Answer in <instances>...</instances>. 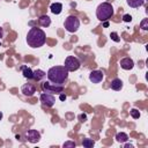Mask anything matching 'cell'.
I'll use <instances>...</instances> for the list:
<instances>
[{
	"label": "cell",
	"mask_w": 148,
	"mask_h": 148,
	"mask_svg": "<svg viewBox=\"0 0 148 148\" xmlns=\"http://www.w3.org/2000/svg\"><path fill=\"white\" fill-rule=\"evenodd\" d=\"M130 113H131L132 118H134V119H139L140 118V111L138 109H131Z\"/></svg>",
	"instance_id": "20"
},
{
	"label": "cell",
	"mask_w": 148,
	"mask_h": 148,
	"mask_svg": "<svg viewBox=\"0 0 148 148\" xmlns=\"http://www.w3.org/2000/svg\"><path fill=\"white\" fill-rule=\"evenodd\" d=\"M0 46H1V43H0Z\"/></svg>",
	"instance_id": "31"
},
{
	"label": "cell",
	"mask_w": 148,
	"mask_h": 148,
	"mask_svg": "<svg viewBox=\"0 0 148 148\" xmlns=\"http://www.w3.org/2000/svg\"><path fill=\"white\" fill-rule=\"evenodd\" d=\"M103 27H104V28L109 27V22H108V21H104V23H103Z\"/></svg>",
	"instance_id": "28"
},
{
	"label": "cell",
	"mask_w": 148,
	"mask_h": 148,
	"mask_svg": "<svg viewBox=\"0 0 148 148\" xmlns=\"http://www.w3.org/2000/svg\"><path fill=\"white\" fill-rule=\"evenodd\" d=\"M116 140H117L118 142H126V141L128 140V136H127L126 133L120 132V133H117V134H116Z\"/></svg>",
	"instance_id": "18"
},
{
	"label": "cell",
	"mask_w": 148,
	"mask_h": 148,
	"mask_svg": "<svg viewBox=\"0 0 148 148\" xmlns=\"http://www.w3.org/2000/svg\"><path fill=\"white\" fill-rule=\"evenodd\" d=\"M145 1H146V0H145Z\"/></svg>",
	"instance_id": "32"
},
{
	"label": "cell",
	"mask_w": 148,
	"mask_h": 148,
	"mask_svg": "<svg viewBox=\"0 0 148 148\" xmlns=\"http://www.w3.org/2000/svg\"><path fill=\"white\" fill-rule=\"evenodd\" d=\"M42 89L44 92L47 94H60L64 90V86L62 84H57V83H52V82H43L42 83Z\"/></svg>",
	"instance_id": "5"
},
{
	"label": "cell",
	"mask_w": 148,
	"mask_h": 148,
	"mask_svg": "<svg viewBox=\"0 0 148 148\" xmlns=\"http://www.w3.org/2000/svg\"><path fill=\"white\" fill-rule=\"evenodd\" d=\"M46 42V35L44 32V30H42L40 28L37 27H32L28 34H27V43L30 47L32 49H37L40 47L45 44Z\"/></svg>",
	"instance_id": "1"
},
{
	"label": "cell",
	"mask_w": 148,
	"mask_h": 148,
	"mask_svg": "<svg viewBox=\"0 0 148 148\" xmlns=\"http://www.w3.org/2000/svg\"><path fill=\"white\" fill-rule=\"evenodd\" d=\"M46 76L50 82L62 84L68 77V71L65 68V66H53L47 71Z\"/></svg>",
	"instance_id": "2"
},
{
	"label": "cell",
	"mask_w": 148,
	"mask_h": 148,
	"mask_svg": "<svg viewBox=\"0 0 148 148\" xmlns=\"http://www.w3.org/2000/svg\"><path fill=\"white\" fill-rule=\"evenodd\" d=\"M24 138L31 143H37L40 140V133L36 130H29L28 132H25Z\"/></svg>",
	"instance_id": "8"
},
{
	"label": "cell",
	"mask_w": 148,
	"mask_h": 148,
	"mask_svg": "<svg viewBox=\"0 0 148 148\" xmlns=\"http://www.w3.org/2000/svg\"><path fill=\"white\" fill-rule=\"evenodd\" d=\"M2 117H3V114H2V112H0V120L2 119Z\"/></svg>",
	"instance_id": "30"
},
{
	"label": "cell",
	"mask_w": 148,
	"mask_h": 148,
	"mask_svg": "<svg viewBox=\"0 0 148 148\" xmlns=\"http://www.w3.org/2000/svg\"><path fill=\"white\" fill-rule=\"evenodd\" d=\"M50 9L51 12L54 14V15H59L62 10V5L60 2H53L51 6H50Z\"/></svg>",
	"instance_id": "13"
},
{
	"label": "cell",
	"mask_w": 148,
	"mask_h": 148,
	"mask_svg": "<svg viewBox=\"0 0 148 148\" xmlns=\"http://www.w3.org/2000/svg\"><path fill=\"white\" fill-rule=\"evenodd\" d=\"M45 76H46V73L44 71H42V69H35L34 71V77L32 79L35 81H42Z\"/></svg>",
	"instance_id": "16"
},
{
	"label": "cell",
	"mask_w": 148,
	"mask_h": 148,
	"mask_svg": "<svg viewBox=\"0 0 148 148\" xmlns=\"http://www.w3.org/2000/svg\"><path fill=\"white\" fill-rule=\"evenodd\" d=\"M66 98H67V97H66L65 94H61V92L59 94V99H60V101H66Z\"/></svg>",
	"instance_id": "25"
},
{
	"label": "cell",
	"mask_w": 148,
	"mask_h": 148,
	"mask_svg": "<svg viewBox=\"0 0 148 148\" xmlns=\"http://www.w3.org/2000/svg\"><path fill=\"white\" fill-rule=\"evenodd\" d=\"M39 99H40L42 104H43L44 106H46V108H51V106H53L54 103H56L54 96H53L52 94H47V92H43V94L40 95Z\"/></svg>",
	"instance_id": "7"
},
{
	"label": "cell",
	"mask_w": 148,
	"mask_h": 148,
	"mask_svg": "<svg viewBox=\"0 0 148 148\" xmlns=\"http://www.w3.org/2000/svg\"><path fill=\"white\" fill-rule=\"evenodd\" d=\"M126 2L132 8H139L145 3V0H126Z\"/></svg>",
	"instance_id": "17"
},
{
	"label": "cell",
	"mask_w": 148,
	"mask_h": 148,
	"mask_svg": "<svg viewBox=\"0 0 148 148\" xmlns=\"http://www.w3.org/2000/svg\"><path fill=\"white\" fill-rule=\"evenodd\" d=\"M80 28V20L75 15H69L65 20V29L68 32H76Z\"/></svg>",
	"instance_id": "4"
},
{
	"label": "cell",
	"mask_w": 148,
	"mask_h": 148,
	"mask_svg": "<svg viewBox=\"0 0 148 148\" xmlns=\"http://www.w3.org/2000/svg\"><path fill=\"white\" fill-rule=\"evenodd\" d=\"M125 147H126V148H128V147H130V148H132L133 146H132V145H125Z\"/></svg>",
	"instance_id": "29"
},
{
	"label": "cell",
	"mask_w": 148,
	"mask_h": 148,
	"mask_svg": "<svg viewBox=\"0 0 148 148\" xmlns=\"http://www.w3.org/2000/svg\"><path fill=\"white\" fill-rule=\"evenodd\" d=\"M75 146H76V143H75L74 141H66V142L62 145L64 148H67V147H75Z\"/></svg>",
	"instance_id": "23"
},
{
	"label": "cell",
	"mask_w": 148,
	"mask_h": 148,
	"mask_svg": "<svg viewBox=\"0 0 148 148\" xmlns=\"http://www.w3.org/2000/svg\"><path fill=\"white\" fill-rule=\"evenodd\" d=\"M3 34H5V32H3V28H2V27H0V39L3 37Z\"/></svg>",
	"instance_id": "27"
},
{
	"label": "cell",
	"mask_w": 148,
	"mask_h": 148,
	"mask_svg": "<svg viewBox=\"0 0 148 148\" xmlns=\"http://www.w3.org/2000/svg\"><path fill=\"white\" fill-rule=\"evenodd\" d=\"M140 28H141L142 30H147V29H148V18H143V20L141 21Z\"/></svg>",
	"instance_id": "21"
},
{
	"label": "cell",
	"mask_w": 148,
	"mask_h": 148,
	"mask_svg": "<svg viewBox=\"0 0 148 148\" xmlns=\"http://www.w3.org/2000/svg\"><path fill=\"white\" fill-rule=\"evenodd\" d=\"M82 145H83V147H84V148H91V147H94V145H95V141H94L92 139L86 138V139H83V141H82Z\"/></svg>",
	"instance_id": "19"
},
{
	"label": "cell",
	"mask_w": 148,
	"mask_h": 148,
	"mask_svg": "<svg viewBox=\"0 0 148 148\" xmlns=\"http://www.w3.org/2000/svg\"><path fill=\"white\" fill-rule=\"evenodd\" d=\"M120 67L123 69H125V71H130V69H132L134 67V61L131 58H128V57L123 58L120 60Z\"/></svg>",
	"instance_id": "11"
},
{
	"label": "cell",
	"mask_w": 148,
	"mask_h": 148,
	"mask_svg": "<svg viewBox=\"0 0 148 148\" xmlns=\"http://www.w3.org/2000/svg\"><path fill=\"white\" fill-rule=\"evenodd\" d=\"M111 89L112 90H116V91L121 90L123 89V81L120 79H113L111 81Z\"/></svg>",
	"instance_id": "14"
},
{
	"label": "cell",
	"mask_w": 148,
	"mask_h": 148,
	"mask_svg": "<svg viewBox=\"0 0 148 148\" xmlns=\"http://www.w3.org/2000/svg\"><path fill=\"white\" fill-rule=\"evenodd\" d=\"M123 21H124V22H131V21H132V16H131L130 14H125V15L123 16Z\"/></svg>",
	"instance_id": "24"
},
{
	"label": "cell",
	"mask_w": 148,
	"mask_h": 148,
	"mask_svg": "<svg viewBox=\"0 0 148 148\" xmlns=\"http://www.w3.org/2000/svg\"><path fill=\"white\" fill-rule=\"evenodd\" d=\"M21 92L27 97H31L36 92V87L32 83H25L21 87Z\"/></svg>",
	"instance_id": "9"
},
{
	"label": "cell",
	"mask_w": 148,
	"mask_h": 148,
	"mask_svg": "<svg viewBox=\"0 0 148 148\" xmlns=\"http://www.w3.org/2000/svg\"><path fill=\"white\" fill-rule=\"evenodd\" d=\"M38 23H39L42 27L47 28V27H50V24H51V18H50V16H47V15H40L39 18H38Z\"/></svg>",
	"instance_id": "12"
},
{
	"label": "cell",
	"mask_w": 148,
	"mask_h": 148,
	"mask_svg": "<svg viewBox=\"0 0 148 148\" xmlns=\"http://www.w3.org/2000/svg\"><path fill=\"white\" fill-rule=\"evenodd\" d=\"M103 77H104V74H103L102 71L96 69V71H91V72L89 73V80H90L92 83H99V82L103 80Z\"/></svg>",
	"instance_id": "10"
},
{
	"label": "cell",
	"mask_w": 148,
	"mask_h": 148,
	"mask_svg": "<svg viewBox=\"0 0 148 148\" xmlns=\"http://www.w3.org/2000/svg\"><path fill=\"white\" fill-rule=\"evenodd\" d=\"M110 37H111L112 40H114V42H117V43L120 40V38L118 37V34H117V32H111V34H110Z\"/></svg>",
	"instance_id": "22"
},
{
	"label": "cell",
	"mask_w": 148,
	"mask_h": 148,
	"mask_svg": "<svg viewBox=\"0 0 148 148\" xmlns=\"http://www.w3.org/2000/svg\"><path fill=\"white\" fill-rule=\"evenodd\" d=\"M79 119H80L81 121H84V120L87 119V116H86V114H80V116H79Z\"/></svg>",
	"instance_id": "26"
},
{
	"label": "cell",
	"mask_w": 148,
	"mask_h": 148,
	"mask_svg": "<svg viewBox=\"0 0 148 148\" xmlns=\"http://www.w3.org/2000/svg\"><path fill=\"white\" fill-rule=\"evenodd\" d=\"M22 74L28 80H31L34 77V71L30 67H27V66H22Z\"/></svg>",
	"instance_id": "15"
},
{
	"label": "cell",
	"mask_w": 148,
	"mask_h": 148,
	"mask_svg": "<svg viewBox=\"0 0 148 148\" xmlns=\"http://www.w3.org/2000/svg\"><path fill=\"white\" fill-rule=\"evenodd\" d=\"M113 13H114V10H113V7L110 2H102L96 8V16L102 22L111 18L113 16Z\"/></svg>",
	"instance_id": "3"
},
{
	"label": "cell",
	"mask_w": 148,
	"mask_h": 148,
	"mask_svg": "<svg viewBox=\"0 0 148 148\" xmlns=\"http://www.w3.org/2000/svg\"><path fill=\"white\" fill-rule=\"evenodd\" d=\"M64 66H65V68H66L68 72H75V71H77V69L80 68L81 62H80V60H79L76 57H74V56H68V57L65 59Z\"/></svg>",
	"instance_id": "6"
}]
</instances>
